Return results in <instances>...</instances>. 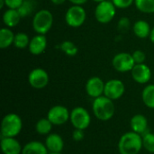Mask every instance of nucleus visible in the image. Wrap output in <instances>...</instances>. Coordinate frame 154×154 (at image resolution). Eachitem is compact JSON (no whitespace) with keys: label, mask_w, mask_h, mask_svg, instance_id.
I'll return each instance as SVG.
<instances>
[{"label":"nucleus","mask_w":154,"mask_h":154,"mask_svg":"<svg viewBox=\"0 0 154 154\" xmlns=\"http://www.w3.org/2000/svg\"><path fill=\"white\" fill-rule=\"evenodd\" d=\"M143 148V135L133 131L124 134L118 142L120 154H139Z\"/></svg>","instance_id":"obj_1"},{"label":"nucleus","mask_w":154,"mask_h":154,"mask_svg":"<svg viewBox=\"0 0 154 154\" xmlns=\"http://www.w3.org/2000/svg\"><path fill=\"white\" fill-rule=\"evenodd\" d=\"M92 111L94 116L98 120L106 122L112 119L115 116L116 106L112 99L103 95L94 99L92 104Z\"/></svg>","instance_id":"obj_2"},{"label":"nucleus","mask_w":154,"mask_h":154,"mask_svg":"<svg viewBox=\"0 0 154 154\" xmlns=\"http://www.w3.org/2000/svg\"><path fill=\"white\" fill-rule=\"evenodd\" d=\"M22 129L23 120L17 114L10 113L3 117L0 126L2 137H16Z\"/></svg>","instance_id":"obj_3"},{"label":"nucleus","mask_w":154,"mask_h":154,"mask_svg":"<svg viewBox=\"0 0 154 154\" xmlns=\"http://www.w3.org/2000/svg\"><path fill=\"white\" fill-rule=\"evenodd\" d=\"M53 15L51 11L47 9H41L32 17V26L37 34L45 35L52 27Z\"/></svg>","instance_id":"obj_4"},{"label":"nucleus","mask_w":154,"mask_h":154,"mask_svg":"<svg viewBox=\"0 0 154 154\" xmlns=\"http://www.w3.org/2000/svg\"><path fill=\"white\" fill-rule=\"evenodd\" d=\"M116 14V7L112 1H103L98 3L95 9V17L102 24L109 23L113 21Z\"/></svg>","instance_id":"obj_5"},{"label":"nucleus","mask_w":154,"mask_h":154,"mask_svg":"<svg viewBox=\"0 0 154 154\" xmlns=\"http://www.w3.org/2000/svg\"><path fill=\"white\" fill-rule=\"evenodd\" d=\"M87 19V12L82 5L70 6L65 14L66 23L72 28H78L84 24Z\"/></svg>","instance_id":"obj_6"},{"label":"nucleus","mask_w":154,"mask_h":154,"mask_svg":"<svg viewBox=\"0 0 154 154\" xmlns=\"http://www.w3.org/2000/svg\"><path fill=\"white\" fill-rule=\"evenodd\" d=\"M69 121L75 129L86 130L91 123V116L87 109L82 106H77L70 112Z\"/></svg>","instance_id":"obj_7"},{"label":"nucleus","mask_w":154,"mask_h":154,"mask_svg":"<svg viewBox=\"0 0 154 154\" xmlns=\"http://www.w3.org/2000/svg\"><path fill=\"white\" fill-rule=\"evenodd\" d=\"M135 62L133 55L128 52H119L116 54L112 60L113 68L121 73L129 72L134 67Z\"/></svg>","instance_id":"obj_8"},{"label":"nucleus","mask_w":154,"mask_h":154,"mask_svg":"<svg viewBox=\"0 0 154 154\" xmlns=\"http://www.w3.org/2000/svg\"><path fill=\"white\" fill-rule=\"evenodd\" d=\"M70 112L67 107L61 105H56L51 107L47 113V118L53 125H62L69 121Z\"/></svg>","instance_id":"obj_9"},{"label":"nucleus","mask_w":154,"mask_h":154,"mask_svg":"<svg viewBox=\"0 0 154 154\" xmlns=\"http://www.w3.org/2000/svg\"><path fill=\"white\" fill-rule=\"evenodd\" d=\"M50 78L48 72L42 68L32 69L28 75V82L32 88L42 89L49 83Z\"/></svg>","instance_id":"obj_10"},{"label":"nucleus","mask_w":154,"mask_h":154,"mask_svg":"<svg viewBox=\"0 0 154 154\" xmlns=\"http://www.w3.org/2000/svg\"><path fill=\"white\" fill-rule=\"evenodd\" d=\"M125 92V86L120 79H113L106 82L104 96L112 99L113 101L120 99Z\"/></svg>","instance_id":"obj_11"},{"label":"nucleus","mask_w":154,"mask_h":154,"mask_svg":"<svg viewBox=\"0 0 154 154\" xmlns=\"http://www.w3.org/2000/svg\"><path fill=\"white\" fill-rule=\"evenodd\" d=\"M105 82L99 77H91L88 79L85 88L88 97L92 98H97L104 95L105 91Z\"/></svg>","instance_id":"obj_12"},{"label":"nucleus","mask_w":154,"mask_h":154,"mask_svg":"<svg viewBox=\"0 0 154 154\" xmlns=\"http://www.w3.org/2000/svg\"><path fill=\"white\" fill-rule=\"evenodd\" d=\"M133 79L138 84H146L152 79V69L145 63L135 64L131 70Z\"/></svg>","instance_id":"obj_13"},{"label":"nucleus","mask_w":154,"mask_h":154,"mask_svg":"<svg viewBox=\"0 0 154 154\" xmlns=\"http://www.w3.org/2000/svg\"><path fill=\"white\" fill-rule=\"evenodd\" d=\"M44 144L49 153H61L64 148V141L58 134H50L47 135Z\"/></svg>","instance_id":"obj_14"},{"label":"nucleus","mask_w":154,"mask_h":154,"mask_svg":"<svg viewBox=\"0 0 154 154\" xmlns=\"http://www.w3.org/2000/svg\"><path fill=\"white\" fill-rule=\"evenodd\" d=\"M47 38L43 34H36L34 35L29 43L28 49L31 54L32 55H41L43 53L47 48Z\"/></svg>","instance_id":"obj_15"},{"label":"nucleus","mask_w":154,"mask_h":154,"mask_svg":"<svg viewBox=\"0 0 154 154\" xmlns=\"http://www.w3.org/2000/svg\"><path fill=\"white\" fill-rule=\"evenodd\" d=\"M1 150L4 154H22L23 147L15 137H2Z\"/></svg>","instance_id":"obj_16"},{"label":"nucleus","mask_w":154,"mask_h":154,"mask_svg":"<svg viewBox=\"0 0 154 154\" xmlns=\"http://www.w3.org/2000/svg\"><path fill=\"white\" fill-rule=\"evenodd\" d=\"M130 126L133 132L143 135L145 133H147L148 120L146 116L142 114L134 115L130 120Z\"/></svg>","instance_id":"obj_17"},{"label":"nucleus","mask_w":154,"mask_h":154,"mask_svg":"<svg viewBox=\"0 0 154 154\" xmlns=\"http://www.w3.org/2000/svg\"><path fill=\"white\" fill-rule=\"evenodd\" d=\"M3 23L8 28L15 27L21 21L22 17L17 9L7 8L3 14Z\"/></svg>","instance_id":"obj_18"},{"label":"nucleus","mask_w":154,"mask_h":154,"mask_svg":"<svg viewBox=\"0 0 154 154\" xmlns=\"http://www.w3.org/2000/svg\"><path fill=\"white\" fill-rule=\"evenodd\" d=\"M133 32L136 37L140 39H146L150 37L152 28L147 21L138 20L133 25Z\"/></svg>","instance_id":"obj_19"},{"label":"nucleus","mask_w":154,"mask_h":154,"mask_svg":"<svg viewBox=\"0 0 154 154\" xmlns=\"http://www.w3.org/2000/svg\"><path fill=\"white\" fill-rule=\"evenodd\" d=\"M22 154H49V152L43 143L31 141L23 147Z\"/></svg>","instance_id":"obj_20"},{"label":"nucleus","mask_w":154,"mask_h":154,"mask_svg":"<svg viewBox=\"0 0 154 154\" xmlns=\"http://www.w3.org/2000/svg\"><path fill=\"white\" fill-rule=\"evenodd\" d=\"M15 34L14 32L8 28L4 27L0 30V48L1 49H6L14 44Z\"/></svg>","instance_id":"obj_21"},{"label":"nucleus","mask_w":154,"mask_h":154,"mask_svg":"<svg viewBox=\"0 0 154 154\" xmlns=\"http://www.w3.org/2000/svg\"><path fill=\"white\" fill-rule=\"evenodd\" d=\"M142 99L147 107L154 109V84L147 85L143 89Z\"/></svg>","instance_id":"obj_22"},{"label":"nucleus","mask_w":154,"mask_h":154,"mask_svg":"<svg viewBox=\"0 0 154 154\" xmlns=\"http://www.w3.org/2000/svg\"><path fill=\"white\" fill-rule=\"evenodd\" d=\"M53 125L47 118H40L35 124V131L40 135H48L51 134Z\"/></svg>","instance_id":"obj_23"},{"label":"nucleus","mask_w":154,"mask_h":154,"mask_svg":"<svg viewBox=\"0 0 154 154\" xmlns=\"http://www.w3.org/2000/svg\"><path fill=\"white\" fill-rule=\"evenodd\" d=\"M137 10L144 14H153L154 0H134Z\"/></svg>","instance_id":"obj_24"},{"label":"nucleus","mask_w":154,"mask_h":154,"mask_svg":"<svg viewBox=\"0 0 154 154\" xmlns=\"http://www.w3.org/2000/svg\"><path fill=\"white\" fill-rule=\"evenodd\" d=\"M58 47L60 49V51L62 52H64L66 55L70 56V57L76 56L78 54V51H79V48L71 41H64Z\"/></svg>","instance_id":"obj_25"},{"label":"nucleus","mask_w":154,"mask_h":154,"mask_svg":"<svg viewBox=\"0 0 154 154\" xmlns=\"http://www.w3.org/2000/svg\"><path fill=\"white\" fill-rule=\"evenodd\" d=\"M30 41H31V39L29 38L27 33L20 32L15 33L14 45L17 49H25L26 47L29 46Z\"/></svg>","instance_id":"obj_26"},{"label":"nucleus","mask_w":154,"mask_h":154,"mask_svg":"<svg viewBox=\"0 0 154 154\" xmlns=\"http://www.w3.org/2000/svg\"><path fill=\"white\" fill-rule=\"evenodd\" d=\"M34 8V4L32 2V0H24L23 3L22 4V5L17 9L21 17L24 18L28 15H30Z\"/></svg>","instance_id":"obj_27"},{"label":"nucleus","mask_w":154,"mask_h":154,"mask_svg":"<svg viewBox=\"0 0 154 154\" xmlns=\"http://www.w3.org/2000/svg\"><path fill=\"white\" fill-rule=\"evenodd\" d=\"M143 144L147 152L154 154V134L148 132L145 133L143 135Z\"/></svg>","instance_id":"obj_28"},{"label":"nucleus","mask_w":154,"mask_h":154,"mask_svg":"<svg viewBox=\"0 0 154 154\" xmlns=\"http://www.w3.org/2000/svg\"><path fill=\"white\" fill-rule=\"evenodd\" d=\"M130 26H131V21L128 17H121L117 23V30L122 33L126 32L129 30Z\"/></svg>","instance_id":"obj_29"},{"label":"nucleus","mask_w":154,"mask_h":154,"mask_svg":"<svg viewBox=\"0 0 154 154\" xmlns=\"http://www.w3.org/2000/svg\"><path fill=\"white\" fill-rule=\"evenodd\" d=\"M133 58L134 60L135 64H142L145 62L146 60V54L142 51V50H136L133 53Z\"/></svg>","instance_id":"obj_30"},{"label":"nucleus","mask_w":154,"mask_h":154,"mask_svg":"<svg viewBox=\"0 0 154 154\" xmlns=\"http://www.w3.org/2000/svg\"><path fill=\"white\" fill-rule=\"evenodd\" d=\"M115 6L118 9H127L133 4H134V0H111Z\"/></svg>","instance_id":"obj_31"},{"label":"nucleus","mask_w":154,"mask_h":154,"mask_svg":"<svg viewBox=\"0 0 154 154\" xmlns=\"http://www.w3.org/2000/svg\"><path fill=\"white\" fill-rule=\"evenodd\" d=\"M23 1L24 0H5V6L7 8L18 9L22 5Z\"/></svg>","instance_id":"obj_32"},{"label":"nucleus","mask_w":154,"mask_h":154,"mask_svg":"<svg viewBox=\"0 0 154 154\" xmlns=\"http://www.w3.org/2000/svg\"><path fill=\"white\" fill-rule=\"evenodd\" d=\"M85 137L84 130L80 129H75L73 134H72V138L75 142H81Z\"/></svg>","instance_id":"obj_33"},{"label":"nucleus","mask_w":154,"mask_h":154,"mask_svg":"<svg viewBox=\"0 0 154 154\" xmlns=\"http://www.w3.org/2000/svg\"><path fill=\"white\" fill-rule=\"evenodd\" d=\"M68 1H69L72 5H83L88 2V0H68Z\"/></svg>","instance_id":"obj_34"},{"label":"nucleus","mask_w":154,"mask_h":154,"mask_svg":"<svg viewBox=\"0 0 154 154\" xmlns=\"http://www.w3.org/2000/svg\"><path fill=\"white\" fill-rule=\"evenodd\" d=\"M66 0H51V2L53 4V5H62L63 3H65Z\"/></svg>","instance_id":"obj_35"},{"label":"nucleus","mask_w":154,"mask_h":154,"mask_svg":"<svg viewBox=\"0 0 154 154\" xmlns=\"http://www.w3.org/2000/svg\"><path fill=\"white\" fill-rule=\"evenodd\" d=\"M149 38H150L151 42L154 44V26L152 28V32H151V34H150V37Z\"/></svg>","instance_id":"obj_36"},{"label":"nucleus","mask_w":154,"mask_h":154,"mask_svg":"<svg viewBox=\"0 0 154 154\" xmlns=\"http://www.w3.org/2000/svg\"><path fill=\"white\" fill-rule=\"evenodd\" d=\"M5 5V0H0V9H3Z\"/></svg>","instance_id":"obj_37"},{"label":"nucleus","mask_w":154,"mask_h":154,"mask_svg":"<svg viewBox=\"0 0 154 154\" xmlns=\"http://www.w3.org/2000/svg\"><path fill=\"white\" fill-rule=\"evenodd\" d=\"M94 2H96V3H101V2H103V1H106V0H93Z\"/></svg>","instance_id":"obj_38"},{"label":"nucleus","mask_w":154,"mask_h":154,"mask_svg":"<svg viewBox=\"0 0 154 154\" xmlns=\"http://www.w3.org/2000/svg\"><path fill=\"white\" fill-rule=\"evenodd\" d=\"M49 154H61V153H49Z\"/></svg>","instance_id":"obj_39"}]
</instances>
